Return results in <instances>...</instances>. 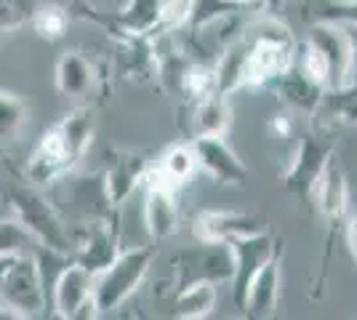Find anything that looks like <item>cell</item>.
<instances>
[{"label":"cell","mask_w":357,"mask_h":320,"mask_svg":"<svg viewBox=\"0 0 357 320\" xmlns=\"http://www.w3.org/2000/svg\"><path fill=\"white\" fill-rule=\"evenodd\" d=\"M294 56L296 40L291 30L275 19H261L243 27L238 38L219 54L213 64L216 89L224 96L240 89H267L285 67L294 64Z\"/></svg>","instance_id":"6da1fadb"},{"label":"cell","mask_w":357,"mask_h":320,"mask_svg":"<svg viewBox=\"0 0 357 320\" xmlns=\"http://www.w3.org/2000/svg\"><path fill=\"white\" fill-rule=\"evenodd\" d=\"M96 137V118L91 107H75L45 128L27 155L24 176L32 187L61 182L86 158Z\"/></svg>","instance_id":"7a4b0ae2"},{"label":"cell","mask_w":357,"mask_h":320,"mask_svg":"<svg viewBox=\"0 0 357 320\" xmlns=\"http://www.w3.org/2000/svg\"><path fill=\"white\" fill-rule=\"evenodd\" d=\"M3 198L11 208V216L30 232L35 243L54 251V254H61V257H73V235L64 224L59 208L45 195H40L35 187L11 184L3 192Z\"/></svg>","instance_id":"3957f363"},{"label":"cell","mask_w":357,"mask_h":320,"mask_svg":"<svg viewBox=\"0 0 357 320\" xmlns=\"http://www.w3.org/2000/svg\"><path fill=\"white\" fill-rule=\"evenodd\" d=\"M0 299L3 307L14 312L16 320L43 315L48 299L35 248L24 254L0 257Z\"/></svg>","instance_id":"277c9868"},{"label":"cell","mask_w":357,"mask_h":320,"mask_svg":"<svg viewBox=\"0 0 357 320\" xmlns=\"http://www.w3.org/2000/svg\"><path fill=\"white\" fill-rule=\"evenodd\" d=\"M152 261H155V248L136 245L128 251H120L115 261L93 277V302L99 315L118 310L134 296L144 283Z\"/></svg>","instance_id":"5b68a950"},{"label":"cell","mask_w":357,"mask_h":320,"mask_svg":"<svg viewBox=\"0 0 357 320\" xmlns=\"http://www.w3.org/2000/svg\"><path fill=\"white\" fill-rule=\"evenodd\" d=\"M336 158V142L323 134L307 131L298 139L296 153L291 158V166L283 174V187L296 195V198H310L314 190V182L320 179V174L326 166Z\"/></svg>","instance_id":"8992f818"},{"label":"cell","mask_w":357,"mask_h":320,"mask_svg":"<svg viewBox=\"0 0 357 320\" xmlns=\"http://www.w3.org/2000/svg\"><path fill=\"white\" fill-rule=\"evenodd\" d=\"M232 248L229 243H203L197 251H184L174 257L176 286H187L192 280H211V283H229L232 280Z\"/></svg>","instance_id":"52a82bcc"},{"label":"cell","mask_w":357,"mask_h":320,"mask_svg":"<svg viewBox=\"0 0 357 320\" xmlns=\"http://www.w3.org/2000/svg\"><path fill=\"white\" fill-rule=\"evenodd\" d=\"M229 248H232V261H235V270H232V280L229 283H232L235 307L240 310L253 275L259 273L280 248H278V241L269 235L267 229L264 232H256V235H248V238H238V241L229 243Z\"/></svg>","instance_id":"ba28073f"},{"label":"cell","mask_w":357,"mask_h":320,"mask_svg":"<svg viewBox=\"0 0 357 320\" xmlns=\"http://www.w3.org/2000/svg\"><path fill=\"white\" fill-rule=\"evenodd\" d=\"M144 227L152 241H168L178 232V203L176 187L163 182L152 168L144 176Z\"/></svg>","instance_id":"9c48e42d"},{"label":"cell","mask_w":357,"mask_h":320,"mask_svg":"<svg viewBox=\"0 0 357 320\" xmlns=\"http://www.w3.org/2000/svg\"><path fill=\"white\" fill-rule=\"evenodd\" d=\"M304 43H310L326 61L328 89L344 86L347 75H349V40H347L344 24L320 19V22H314L312 27H310Z\"/></svg>","instance_id":"30bf717a"},{"label":"cell","mask_w":357,"mask_h":320,"mask_svg":"<svg viewBox=\"0 0 357 320\" xmlns=\"http://www.w3.org/2000/svg\"><path fill=\"white\" fill-rule=\"evenodd\" d=\"M93 277L83 264L67 259L51 280V310L56 318H77L80 307L93 296Z\"/></svg>","instance_id":"8fae6325"},{"label":"cell","mask_w":357,"mask_h":320,"mask_svg":"<svg viewBox=\"0 0 357 320\" xmlns=\"http://www.w3.org/2000/svg\"><path fill=\"white\" fill-rule=\"evenodd\" d=\"M192 150L197 158V166L203 168L216 184L243 187L248 182V168L235 155V150L227 144L224 137H197L192 139Z\"/></svg>","instance_id":"7c38bea8"},{"label":"cell","mask_w":357,"mask_h":320,"mask_svg":"<svg viewBox=\"0 0 357 320\" xmlns=\"http://www.w3.org/2000/svg\"><path fill=\"white\" fill-rule=\"evenodd\" d=\"M147 158L131 150H109L107 168L102 171V182H105L107 203L118 211L126 200L136 192V187L144 182L147 176Z\"/></svg>","instance_id":"4fadbf2b"},{"label":"cell","mask_w":357,"mask_h":320,"mask_svg":"<svg viewBox=\"0 0 357 320\" xmlns=\"http://www.w3.org/2000/svg\"><path fill=\"white\" fill-rule=\"evenodd\" d=\"M264 232L261 219L240 211H200L192 219V235L197 243H232L238 238H248Z\"/></svg>","instance_id":"5bb4252c"},{"label":"cell","mask_w":357,"mask_h":320,"mask_svg":"<svg viewBox=\"0 0 357 320\" xmlns=\"http://www.w3.org/2000/svg\"><path fill=\"white\" fill-rule=\"evenodd\" d=\"M120 238H118V224L112 219H93L89 229L83 232L80 241H75L73 257L70 259L83 264L89 273L99 275L105 267H109L115 257L120 254Z\"/></svg>","instance_id":"9a60e30c"},{"label":"cell","mask_w":357,"mask_h":320,"mask_svg":"<svg viewBox=\"0 0 357 320\" xmlns=\"http://www.w3.org/2000/svg\"><path fill=\"white\" fill-rule=\"evenodd\" d=\"M99 67L93 64V59H89L83 51L77 48H70L64 51L59 59H56V67H54V83H56V91L67 99H75V102H83L89 99L91 93L96 91L99 86Z\"/></svg>","instance_id":"2e32d148"},{"label":"cell","mask_w":357,"mask_h":320,"mask_svg":"<svg viewBox=\"0 0 357 320\" xmlns=\"http://www.w3.org/2000/svg\"><path fill=\"white\" fill-rule=\"evenodd\" d=\"M280 251L272 259L253 275V280L248 283L245 299H243V315L251 320H267L275 318L278 305H280Z\"/></svg>","instance_id":"e0dca14e"},{"label":"cell","mask_w":357,"mask_h":320,"mask_svg":"<svg viewBox=\"0 0 357 320\" xmlns=\"http://www.w3.org/2000/svg\"><path fill=\"white\" fill-rule=\"evenodd\" d=\"M296 59V56H294ZM267 89L280 96V102L288 105L291 109H296V112H304V115H310L312 118L317 105H320V99H323V86L310 77L301 67H298L296 61L291 64V67H285L280 75L275 77L272 83H269Z\"/></svg>","instance_id":"ac0fdd59"},{"label":"cell","mask_w":357,"mask_h":320,"mask_svg":"<svg viewBox=\"0 0 357 320\" xmlns=\"http://www.w3.org/2000/svg\"><path fill=\"white\" fill-rule=\"evenodd\" d=\"M312 198L317 203V211L323 213L331 227L342 224L347 219V208H349V182H347V174L339 166V160L333 158L326 166V171L320 174V179L314 182Z\"/></svg>","instance_id":"d6986e66"},{"label":"cell","mask_w":357,"mask_h":320,"mask_svg":"<svg viewBox=\"0 0 357 320\" xmlns=\"http://www.w3.org/2000/svg\"><path fill=\"white\" fill-rule=\"evenodd\" d=\"M232 125V107L224 93H211L206 99L190 102L187 112V134L197 137H224Z\"/></svg>","instance_id":"ffe728a7"},{"label":"cell","mask_w":357,"mask_h":320,"mask_svg":"<svg viewBox=\"0 0 357 320\" xmlns=\"http://www.w3.org/2000/svg\"><path fill=\"white\" fill-rule=\"evenodd\" d=\"M312 118L320 131L357 125V80H349L339 89H326Z\"/></svg>","instance_id":"44dd1931"},{"label":"cell","mask_w":357,"mask_h":320,"mask_svg":"<svg viewBox=\"0 0 357 320\" xmlns=\"http://www.w3.org/2000/svg\"><path fill=\"white\" fill-rule=\"evenodd\" d=\"M160 11H163V0H126V6L112 16L120 27V38L155 35L160 30Z\"/></svg>","instance_id":"7402d4cb"},{"label":"cell","mask_w":357,"mask_h":320,"mask_svg":"<svg viewBox=\"0 0 357 320\" xmlns=\"http://www.w3.org/2000/svg\"><path fill=\"white\" fill-rule=\"evenodd\" d=\"M219 286L211 280H192L187 286H181L176 294V318L181 320H203L213 312V307L219 302Z\"/></svg>","instance_id":"603a6c76"},{"label":"cell","mask_w":357,"mask_h":320,"mask_svg":"<svg viewBox=\"0 0 357 320\" xmlns=\"http://www.w3.org/2000/svg\"><path fill=\"white\" fill-rule=\"evenodd\" d=\"M163 182H168L171 187H178V184L190 182L195 176V171H197V158H195V150L192 144H174V147H168L163 155H160V160H158V166L152 168Z\"/></svg>","instance_id":"cb8c5ba5"},{"label":"cell","mask_w":357,"mask_h":320,"mask_svg":"<svg viewBox=\"0 0 357 320\" xmlns=\"http://www.w3.org/2000/svg\"><path fill=\"white\" fill-rule=\"evenodd\" d=\"M73 206L77 211H83L91 219H109L115 208L107 203L105 195V182H102V174H93V176H83L73 184Z\"/></svg>","instance_id":"d4e9b609"},{"label":"cell","mask_w":357,"mask_h":320,"mask_svg":"<svg viewBox=\"0 0 357 320\" xmlns=\"http://www.w3.org/2000/svg\"><path fill=\"white\" fill-rule=\"evenodd\" d=\"M70 22H73L70 8H64V6H59V3H40L38 11L32 14L30 27L40 40L56 43V40H61V38L67 35Z\"/></svg>","instance_id":"484cf974"},{"label":"cell","mask_w":357,"mask_h":320,"mask_svg":"<svg viewBox=\"0 0 357 320\" xmlns=\"http://www.w3.org/2000/svg\"><path fill=\"white\" fill-rule=\"evenodd\" d=\"M176 89L187 102H197V99H206L211 93H219V89H216V67L206 64V61H190L184 67V73L178 75Z\"/></svg>","instance_id":"4316f807"},{"label":"cell","mask_w":357,"mask_h":320,"mask_svg":"<svg viewBox=\"0 0 357 320\" xmlns=\"http://www.w3.org/2000/svg\"><path fill=\"white\" fill-rule=\"evenodd\" d=\"M30 118L27 102L14 91L0 89V144H11L22 137Z\"/></svg>","instance_id":"83f0119b"},{"label":"cell","mask_w":357,"mask_h":320,"mask_svg":"<svg viewBox=\"0 0 357 320\" xmlns=\"http://www.w3.org/2000/svg\"><path fill=\"white\" fill-rule=\"evenodd\" d=\"M243 11H248V8L238 0H195L192 19L187 27L192 32H203L211 24H216L232 14H243Z\"/></svg>","instance_id":"f1b7e54d"},{"label":"cell","mask_w":357,"mask_h":320,"mask_svg":"<svg viewBox=\"0 0 357 320\" xmlns=\"http://www.w3.org/2000/svg\"><path fill=\"white\" fill-rule=\"evenodd\" d=\"M40 0H0V35H8L30 24Z\"/></svg>","instance_id":"f546056e"},{"label":"cell","mask_w":357,"mask_h":320,"mask_svg":"<svg viewBox=\"0 0 357 320\" xmlns=\"http://www.w3.org/2000/svg\"><path fill=\"white\" fill-rule=\"evenodd\" d=\"M35 241L27 229L16 222L14 216H6L0 219V257H8V254H24L35 248Z\"/></svg>","instance_id":"4dcf8cb0"},{"label":"cell","mask_w":357,"mask_h":320,"mask_svg":"<svg viewBox=\"0 0 357 320\" xmlns=\"http://www.w3.org/2000/svg\"><path fill=\"white\" fill-rule=\"evenodd\" d=\"M323 19L336 22V24H349L357 27V0H336L333 6H328Z\"/></svg>","instance_id":"1f68e13d"},{"label":"cell","mask_w":357,"mask_h":320,"mask_svg":"<svg viewBox=\"0 0 357 320\" xmlns=\"http://www.w3.org/2000/svg\"><path fill=\"white\" fill-rule=\"evenodd\" d=\"M269 131L275 134L278 139H291L294 137V121L288 112H278L269 118Z\"/></svg>","instance_id":"d6a6232c"},{"label":"cell","mask_w":357,"mask_h":320,"mask_svg":"<svg viewBox=\"0 0 357 320\" xmlns=\"http://www.w3.org/2000/svg\"><path fill=\"white\" fill-rule=\"evenodd\" d=\"M347 227H344V241H347V248H349V257L357 264V211L349 213V219H344Z\"/></svg>","instance_id":"836d02e7"},{"label":"cell","mask_w":357,"mask_h":320,"mask_svg":"<svg viewBox=\"0 0 357 320\" xmlns=\"http://www.w3.org/2000/svg\"><path fill=\"white\" fill-rule=\"evenodd\" d=\"M344 30H347V40H349V75H347V83H349V80H357V27L344 24Z\"/></svg>","instance_id":"e575fe53"},{"label":"cell","mask_w":357,"mask_h":320,"mask_svg":"<svg viewBox=\"0 0 357 320\" xmlns=\"http://www.w3.org/2000/svg\"><path fill=\"white\" fill-rule=\"evenodd\" d=\"M238 3H243L245 8H261V6H267L269 0H238Z\"/></svg>","instance_id":"d590c367"},{"label":"cell","mask_w":357,"mask_h":320,"mask_svg":"<svg viewBox=\"0 0 357 320\" xmlns=\"http://www.w3.org/2000/svg\"><path fill=\"white\" fill-rule=\"evenodd\" d=\"M0 320H16V315L8 310V307H3V310H0Z\"/></svg>","instance_id":"8d00e7d4"}]
</instances>
